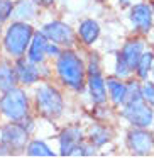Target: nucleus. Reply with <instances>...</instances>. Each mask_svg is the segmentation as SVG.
Returning <instances> with one entry per match:
<instances>
[{"label": "nucleus", "mask_w": 154, "mask_h": 158, "mask_svg": "<svg viewBox=\"0 0 154 158\" xmlns=\"http://www.w3.org/2000/svg\"><path fill=\"white\" fill-rule=\"evenodd\" d=\"M38 7H51L54 4V0H34Z\"/></svg>", "instance_id": "29"}, {"label": "nucleus", "mask_w": 154, "mask_h": 158, "mask_svg": "<svg viewBox=\"0 0 154 158\" xmlns=\"http://www.w3.org/2000/svg\"><path fill=\"white\" fill-rule=\"evenodd\" d=\"M151 75H152V82H154V66H152V72H151Z\"/></svg>", "instance_id": "32"}, {"label": "nucleus", "mask_w": 154, "mask_h": 158, "mask_svg": "<svg viewBox=\"0 0 154 158\" xmlns=\"http://www.w3.org/2000/svg\"><path fill=\"white\" fill-rule=\"evenodd\" d=\"M86 87H88L92 102L95 106H105L109 100V92H107V82L102 73H93L86 77Z\"/></svg>", "instance_id": "12"}, {"label": "nucleus", "mask_w": 154, "mask_h": 158, "mask_svg": "<svg viewBox=\"0 0 154 158\" xmlns=\"http://www.w3.org/2000/svg\"><path fill=\"white\" fill-rule=\"evenodd\" d=\"M129 21L134 31L140 36H146L152 31L154 24V12L151 4L147 2H137L129 7Z\"/></svg>", "instance_id": "7"}, {"label": "nucleus", "mask_w": 154, "mask_h": 158, "mask_svg": "<svg viewBox=\"0 0 154 158\" xmlns=\"http://www.w3.org/2000/svg\"><path fill=\"white\" fill-rule=\"evenodd\" d=\"M152 66H154V49H146L136 66V77L140 82L147 80V77L152 72Z\"/></svg>", "instance_id": "20"}, {"label": "nucleus", "mask_w": 154, "mask_h": 158, "mask_svg": "<svg viewBox=\"0 0 154 158\" xmlns=\"http://www.w3.org/2000/svg\"><path fill=\"white\" fill-rule=\"evenodd\" d=\"M34 102L36 110L42 117L53 121L58 119L65 110V99L63 94L56 89L53 83H42L34 92Z\"/></svg>", "instance_id": "3"}, {"label": "nucleus", "mask_w": 154, "mask_h": 158, "mask_svg": "<svg viewBox=\"0 0 154 158\" xmlns=\"http://www.w3.org/2000/svg\"><path fill=\"white\" fill-rule=\"evenodd\" d=\"M76 34H78L80 41L85 46H92L93 43L100 38V26H98V22L93 21V19H85V21L80 22Z\"/></svg>", "instance_id": "17"}, {"label": "nucleus", "mask_w": 154, "mask_h": 158, "mask_svg": "<svg viewBox=\"0 0 154 158\" xmlns=\"http://www.w3.org/2000/svg\"><path fill=\"white\" fill-rule=\"evenodd\" d=\"M113 75L119 77V78H130V77L134 75V70L129 66V63L125 61V60L122 58V55L120 53H117V58H115V66H113Z\"/></svg>", "instance_id": "23"}, {"label": "nucleus", "mask_w": 154, "mask_h": 158, "mask_svg": "<svg viewBox=\"0 0 154 158\" xmlns=\"http://www.w3.org/2000/svg\"><path fill=\"white\" fill-rule=\"evenodd\" d=\"M144 51H146V43H144L142 38H129L124 43L122 49L119 53L122 55V58L129 63V66L136 73V66H137V63H139Z\"/></svg>", "instance_id": "13"}, {"label": "nucleus", "mask_w": 154, "mask_h": 158, "mask_svg": "<svg viewBox=\"0 0 154 158\" xmlns=\"http://www.w3.org/2000/svg\"><path fill=\"white\" fill-rule=\"evenodd\" d=\"M49 39L44 36L42 31H36L32 36V41L29 44V49L26 53V58L29 61L36 63V65H44V61L48 60L46 56V44H48Z\"/></svg>", "instance_id": "14"}, {"label": "nucleus", "mask_w": 154, "mask_h": 158, "mask_svg": "<svg viewBox=\"0 0 154 158\" xmlns=\"http://www.w3.org/2000/svg\"><path fill=\"white\" fill-rule=\"evenodd\" d=\"M151 7H152V12H154V2H152V4H151Z\"/></svg>", "instance_id": "34"}, {"label": "nucleus", "mask_w": 154, "mask_h": 158, "mask_svg": "<svg viewBox=\"0 0 154 158\" xmlns=\"http://www.w3.org/2000/svg\"><path fill=\"white\" fill-rule=\"evenodd\" d=\"M125 83H127V92H125V102L124 104H132V102L144 100L142 99V82L137 77L136 78L130 77Z\"/></svg>", "instance_id": "21"}, {"label": "nucleus", "mask_w": 154, "mask_h": 158, "mask_svg": "<svg viewBox=\"0 0 154 158\" xmlns=\"http://www.w3.org/2000/svg\"><path fill=\"white\" fill-rule=\"evenodd\" d=\"M93 73H102L100 72V56L97 53H90L88 63H86V77Z\"/></svg>", "instance_id": "27"}, {"label": "nucleus", "mask_w": 154, "mask_h": 158, "mask_svg": "<svg viewBox=\"0 0 154 158\" xmlns=\"http://www.w3.org/2000/svg\"><path fill=\"white\" fill-rule=\"evenodd\" d=\"M15 72H17V80L21 85H34L42 78V72L41 66L42 65H36V63L29 61L26 56L15 60Z\"/></svg>", "instance_id": "10"}, {"label": "nucleus", "mask_w": 154, "mask_h": 158, "mask_svg": "<svg viewBox=\"0 0 154 158\" xmlns=\"http://www.w3.org/2000/svg\"><path fill=\"white\" fill-rule=\"evenodd\" d=\"M34 29L27 21H14L5 27L4 38H2V46H4L5 53L10 58L17 60L26 56L29 49V44L34 36Z\"/></svg>", "instance_id": "2"}, {"label": "nucleus", "mask_w": 154, "mask_h": 158, "mask_svg": "<svg viewBox=\"0 0 154 158\" xmlns=\"http://www.w3.org/2000/svg\"><path fill=\"white\" fill-rule=\"evenodd\" d=\"M86 139L90 143H93L97 148H102L103 144H107L110 139H112V129L105 124H93L90 127V133Z\"/></svg>", "instance_id": "18"}, {"label": "nucleus", "mask_w": 154, "mask_h": 158, "mask_svg": "<svg viewBox=\"0 0 154 158\" xmlns=\"http://www.w3.org/2000/svg\"><path fill=\"white\" fill-rule=\"evenodd\" d=\"M125 143L130 153L137 156H149L154 153V134L149 127H130L127 131Z\"/></svg>", "instance_id": "6"}, {"label": "nucleus", "mask_w": 154, "mask_h": 158, "mask_svg": "<svg viewBox=\"0 0 154 158\" xmlns=\"http://www.w3.org/2000/svg\"><path fill=\"white\" fill-rule=\"evenodd\" d=\"M120 116L134 127H151L154 123V109L144 100L132 104H124L120 107Z\"/></svg>", "instance_id": "5"}, {"label": "nucleus", "mask_w": 154, "mask_h": 158, "mask_svg": "<svg viewBox=\"0 0 154 158\" xmlns=\"http://www.w3.org/2000/svg\"><path fill=\"white\" fill-rule=\"evenodd\" d=\"M119 4L122 5V7H130V5H132V0H119Z\"/></svg>", "instance_id": "30"}, {"label": "nucleus", "mask_w": 154, "mask_h": 158, "mask_svg": "<svg viewBox=\"0 0 154 158\" xmlns=\"http://www.w3.org/2000/svg\"><path fill=\"white\" fill-rule=\"evenodd\" d=\"M36 2L34 0H17L14 7V14L12 17L15 21H31L36 17Z\"/></svg>", "instance_id": "19"}, {"label": "nucleus", "mask_w": 154, "mask_h": 158, "mask_svg": "<svg viewBox=\"0 0 154 158\" xmlns=\"http://www.w3.org/2000/svg\"><path fill=\"white\" fill-rule=\"evenodd\" d=\"M44 32V36L49 39V41L59 44L61 48H73L76 44V32L71 29V26H68L63 21H51L48 24L42 26L41 29Z\"/></svg>", "instance_id": "8"}, {"label": "nucleus", "mask_w": 154, "mask_h": 158, "mask_svg": "<svg viewBox=\"0 0 154 158\" xmlns=\"http://www.w3.org/2000/svg\"><path fill=\"white\" fill-rule=\"evenodd\" d=\"M17 72H15V65L9 60H2L0 61V92L4 94L7 90L17 87Z\"/></svg>", "instance_id": "16"}, {"label": "nucleus", "mask_w": 154, "mask_h": 158, "mask_svg": "<svg viewBox=\"0 0 154 158\" xmlns=\"http://www.w3.org/2000/svg\"><path fill=\"white\" fill-rule=\"evenodd\" d=\"M63 49L65 48H61L59 44H56V43H53V41H48V44H46V56L56 60L63 53Z\"/></svg>", "instance_id": "28"}, {"label": "nucleus", "mask_w": 154, "mask_h": 158, "mask_svg": "<svg viewBox=\"0 0 154 158\" xmlns=\"http://www.w3.org/2000/svg\"><path fill=\"white\" fill-rule=\"evenodd\" d=\"M83 138V131L80 126H68L59 134V155L61 156H73V151L76 150Z\"/></svg>", "instance_id": "11"}, {"label": "nucleus", "mask_w": 154, "mask_h": 158, "mask_svg": "<svg viewBox=\"0 0 154 158\" xmlns=\"http://www.w3.org/2000/svg\"><path fill=\"white\" fill-rule=\"evenodd\" d=\"M2 24H4V22L0 21V34H2Z\"/></svg>", "instance_id": "33"}, {"label": "nucleus", "mask_w": 154, "mask_h": 158, "mask_svg": "<svg viewBox=\"0 0 154 158\" xmlns=\"http://www.w3.org/2000/svg\"><path fill=\"white\" fill-rule=\"evenodd\" d=\"M95 2H98V4H105L107 0H95Z\"/></svg>", "instance_id": "31"}, {"label": "nucleus", "mask_w": 154, "mask_h": 158, "mask_svg": "<svg viewBox=\"0 0 154 158\" xmlns=\"http://www.w3.org/2000/svg\"><path fill=\"white\" fill-rule=\"evenodd\" d=\"M0 112L9 121H17V123L24 117L31 116V104H29V97L26 90L21 87H14V89L2 94Z\"/></svg>", "instance_id": "4"}, {"label": "nucleus", "mask_w": 154, "mask_h": 158, "mask_svg": "<svg viewBox=\"0 0 154 158\" xmlns=\"http://www.w3.org/2000/svg\"><path fill=\"white\" fill-rule=\"evenodd\" d=\"M29 131L17 121H10L9 124L0 127V141L7 144L10 151H22L29 143Z\"/></svg>", "instance_id": "9"}, {"label": "nucleus", "mask_w": 154, "mask_h": 158, "mask_svg": "<svg viewBox=\"0 0 154 158\" xmlns=\"http://www.w3.org/2000/svg\"><path fill=\"white\" fill-rule=\"evenodd\" d=\"M97 146L93 143H90L88 139H83L81 143L76 146V150L73 151V156H93L95 155Z\"/></svg>", "instance_id": "24"}, {"label": "nucleus", "mask_w": 154, "mask_h": 158, "mask_svg": "<svg viewBox=\"0 0 154 158\" xmlns=\"http://www.w3.org/2000/svg\"><path fill=\"white\" fill-rule=\"evenodd\" d=\"M142 99L154 109V82H149V80L142 82Z\"/></svg>", "instance_id": "26"}, {"label": "nucleus", "mask_w": 154, "mask_h": 158, "mask_svg": "<svg viewBox=\"0 0 154 158\" xmlns=\"http://www.w3.org/2000/svg\"><path fill=\"white\" fill-rule=\"evenodd\" d=\"M14 7L15 2H12V0H0V21L7 22L14 14Z\"/></svg>", "instance_id": "25"}, {"label": "nucleus", "mask_w": 154, "mask_h": 158, "mask_svg": "<svg viewBox=\"0 0 154 158\" xmlns=\"http://www.w3.org/2000/svg\"><path fill=\"white\" fill-rule=\"evenodd\" d=\"M107 92H109V100L112 102L113 107H122L125 102V92H127V83L124 78L119 77H107Z\"/></svg>", "instance_id": "15"}, {"label": "nucleus", "mask_w": 154, "mask_h": 158, "mask_svg": "<svg viewBox=\"0 0 154 158\" xmlns=\"http://www.w3.org/2000/svg\"><path fill=\"white\" fill-rule=\"evenodd\" d=\"M56 75L59 82L73 92H83L86 85V65L78 53L71 48L63 49V53L56 58Z\"/></svg>", "instance_id": "1"}, {"label": "nucleus", "mask_w": 154, "mask_h": 158, "mask_svg": "<svg viewBox=\"0 0 154 158\" xmlns=\"http://www.w3.org/2000/svg\"><path fill=\"white\" fill-rule=\"evenodd\" d=\"M26 153L29 156H56V153L44 143L42 139H32L26 146Z\"/></svg>", "instance_id": "22"}]
</instances>
